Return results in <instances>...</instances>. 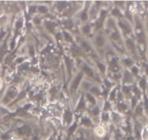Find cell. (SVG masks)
Instances as JSON below:
<instances>
[{
	"instance_id": "836d02e7",
	"label": "cell",
	"mask_w": 148,
	"mask_h": 140,
	"mask_svg": "<svg viewBox=\"0 0 148 140\" xmlns=\"http://www.w3.org/2000/svg\"><path fill=\"white\" fill-rule=\"evenodd\" d=\"M132 71H133V73H134L137 74V72H138V69H137L136 67H134V68H132Z\"/></svg>"
},
{
	"instance_id": "5b68a950",
	"label": "cell",
	"mask_w": 148,
	"mask_h": 140,
	"mask_svg": "<svg viewBox=\"0 0 148 140\" xmlns=\"http://www.w3.org/2000/svg\"><path fill=\"white\" fill-rule=\"evenodd\" d=\"M82 123L86 126H90L92 125L91 124L90 120L89 119H88V118H83L82 120Z\"/></svg>"
},
{
	"instance_id": "7c38bea8",
	"label": "cell",
	"mask_w": 148,
	"mask_h": 140,
	"mask_svg": "<svg viewBox=\"0 0 148 140\" xmlns=\"http://www.w3.org/2000/svg\"><path fill=\"white\" fill-rule=\"evenodd\" d=\"M88 100H89V101L90 102V103H92V104H95V98H94V97H92L91 94H88Z\"/></svg>"
},
{
	"instance_id": "8992f818",
	"label": "cell",
	"mask_w": 148,
	"mask_h": 140,
	"mask_svg": "<svg viewBox=\"0 0 148 140\" xmlns=\"http://www.w3.org/2000/svg\"><path fill=\"white\" fill-rule=\"evenodd\" d=\"M83 69H84V71H85V73H86L88 76H93V73H92V71L90 68H88V67L86 66V65H85L83 68Z\"/></svg>"
},
{
	"instance_id": "7dc6e473",
	"label": "cell",
	"mask_w": 148,
	"mask_h": 140,
	"mask_svg": "<svg viewBox=\"0 0 148 140\" xmlns=\"http://www.w3.org/2000/svg\"><path fill=\"white\" fill-rule=\"evenodd\" d=\"M77 140H82V139H77Z\"/></svg>"
},
{
	"instance_id": "f35d334b",
	"label": "cell",
	"mask_w": 148,
	"mask_h": 140,
	"mask_svg": "<svg viewBox=\"0 0 148 140\" xmlns=\"http://www.w3.org/2000/svg\"><path fill=\"white\" fill-rule=\"evenodd\" d=\"M135 104H136V99H133V102H132V106L133 107H134V105H135Z\"/></svg>"
},
{
	"instance_id": "30bf717a",
	"label": "cell",
	"mask_w": 148,
	"mask_h": 140,
	"mask_svg": "<svg viewBox=\"0 0 148 140\" xmlns=\"http://www.w3.org/2000/svg\"><path fill=\"white\" fill-rule=\"evenodd\" d=\"M66 66H67L68 71H69V73H70L71 68H72V65H71V62H70V60H69V59L66 58Z\"/></svg>"
},
{
	"instance_id": "ffe728a7",
	"label": "cell",
	"mask_w": 148,
	"mask_h": 140,
	"mask_svg": "<svg viewBox=\"0 0 148 140\" xmlns=\"http://www.w3.org/2000/svg\"><path fill=\"white\" fill-rule=\"evenodd\" d=\"M124 62H125V63L127 64V65H129V66H130V65H131L132 64V61L131 60H130V59L124 60Z\"/></svg>"
},
{
	"instance_id": "4316f807",
	"label": "cell",
	"mask_w": 148,
	"mask_h": 140,
	"mask_svg": "<svg viewBox=\"0 0 148 140\" xmlns=\"http://www.w3.org/2000/svg\"><path fill=\"white\" fill-rule=\"evenodd\" d=\"M9 135L8 134H4V135H2V136H1V139H4V140H7V139H9Z\"/></svg>"
},
{
	"instance_id": "5bb4252c",
	"label": "cell",
	"mask_w": 148,
	"mask_h": 140,
	"mask_svg": "<svg viewBox=\"0 0 148 140\" xmlns=\"http://www.w3.org/2000/svg\"><path fill=\"white\" fill-rule=\"evenodd\" d=\"M90 30V26H88V25H87V26H84L83 27L84 33H89Z\"/></svg>"
},
{
	"instance_id": "d6986e66",
	"label": "cell",
	"mask_w": 148,
	"mask_h": 140,
	"mask_svg": "<svg viewBox=\"0 0 148 140\" xmlns=\"http://www.w3.org/2000/svg\"><path fill=\"white\" fill-rule=\"evenodd\" d=\"M106 15V12L104 11V10H103L102 12H101V18H100V20H103V18L105 17Z\"/></svg>"
},
{
	"instance_id": "44dd1931",
	"label": "cell",
	"mask_w": 148,
	"mask_h": 140,
	"mask_svg": "<svg viewBox=\"0 0 148 140\" xmlns=\"http://www.w3.org/2000/svg\"><path fill=\"white\" fill-rule=\"evenodd\" d=\"M98 113H99V109H98V107H95L94 110H92V113H93L95 116H96V115L98 114Z\"/></svg>"
},
{
	"instance_id": "8fae6325",
	"label": "cell",
	"mask_w": 148,
	"mask_h": 140,
	"mask_svg": "<svg viewBox=\"0 0 148 140\" xmlns=\"http://www.w3.org/2000/svg\"><path fill=\"white\" fill-rule=\"evenodd\" d=\"M124 77H125V80H126V81H130V80L132 79L131 75H130V73L128 72V71H126L125 75H124Z\"/></svg>"
},
{
	"instance_id": "4fadbf2b",
	"label": "cell",
	"mask_w": 148,
	"mask_h": 140,
	"mask_svg": "<svg viewBox=\"0 0 148 140\" xmlns=\"http://www.w3.org/2000/svg\"><path fill=\"white\" fill-rule=\"evenodd\" d=\"M140 87L143 89H145L146 87V81L145 80V79L141 80V81H140Z\"/></svg>"
},
{
	"instance_id": "ab89813d",
	"label": "cell",
	"mask_w": 148,
	"mask_h": 140,
	"mask_svg": "<svg viewBox=\"0 0 148 140\" xmlns=\"http://www.w3.org/2000/svg\"><path fill=\"white\" fill-rule=\"evenodd\" d=\"M108 108H109V104H108V103H107L106 104V107H105V109H106H106H108Z\"/></svg>"
},
{
	"instance_id": "d6a6232c",
	"label": "cell",
	"mask_w": 148,
	"mask_h": 140,
	"mask_svg": "<svg viewBox=\"0 0 148 140\" xmlns=\"http://www.w3.org/2000/svg\"><path fill=\"white\" fill-rule=\"evenodd\" d=\"M137 113H138V114H140V115L142 114V108H141V107H138V108L137 109Z\"/></svg>"
},
{
	"instance_id": "7402d4cb",
	"label": "cell",
	"mask_w": 148,
	"mask_h": 140,
	"mask_svg": "<svg viewBox=\"0 0 148 140\" xmlns=\"http://www.w3.org/2000/svg\"><path fill=\"white\" fill-rule=\"evenodd\" d=\"M123 90H124V92H126V93H127V94H128V93L130 91V87H124V88H123Z\"/></svg>"
},
{
	"instance_id": "74e56055",
	"label": "cell",
	"mask_w": 148,
	"mask_h": 140,
	"mask_svg": "<svg viewBox=\"0 0 148 140\" xmlns=\"http://www.w3.org/2000/svg\"><path fill=\"white\" fill-rule=\"evenodd\" d=\"M34 22L36 23H37V24H38V23H40V20H39V19H38V18H35L34 19Z\"/></svg>"
},
{
	"instance_id": "e0dca14e",
	"label": "cell",
	"mask_w": 148,
	"mask_h": 140,
	"mask_svg": "<svg viewBox=\"0 0 148 140\" xmlns=\"http://www.w3.org/2000/svg\"><path fill=\"white\" fill-rule=\"evenodd\" d=\"M91 91H92V93H95V94H100V91L98 90V88H95V87H94V88L91 89L90 90Z\"/></svg>"
},
{
	"instance_id": "b9f144b4",
	"label": "cell",
	"mask_w": 148,
	"mask_h": 140,
	"mask_svg": "<svg viewBox=\"0 0 148 140\" xmlns=\"http://www.w3.org/2000/svg\"><path fill=\"white\" fill-rule=\"evenodd\" d=\"M23 58H19L18 59V60H17V62H21V61H23Z\"/></svg>"
},
{
	"instance_id": "ba28073f",
	"label": "cell",
	"mask_w": 148,
	"mask_h": 140,
	"mask_svg": "<svg viewBox=\"0 0 148 140\" xmlns=\"http://www.w3.org/2000/svg\"><path fill=\"white\" fill-rule=\"evenodd\" d=\"M84 107H85V102H84L83 97H82V99H81V100H80V102H79V105H78V107H77V110H79V109H82V108H83Z\"/></svg>"
},
{
	"instance_id": "52a82bcc",
	"label": "cell",
	"mask_w": 148,
	"mask_h": 140,
	"mask_svg": "<svg viewBox=\"0 0 148 140\" xmlns=\"http://www.w3.org/2000/svg\"><path fill=\"white\" fill-rule=\"evenodd\" d=\"M104 43V39L102 37V36H98L96 39V44L98 45V46H102Z\"/></svg>"
},
{
	"instance_id": "60d3db41",
	"label": "cell",
	"mask_w": 148,
	"mask_h": 140,
	"mask_svg": "<svg viewBox=\"0 0 148 140\" xmlns=\"http://www.w3.org/2000/svg\"><path fill=\"white\" fill-rule=\"evenodd\" d=\"M33 52H34V50H33V48H32V47H30V55H33Z\"/></svg>"
},
{
	"instance_id": "f6af8a7d",
	"label": "cell",
	"mask_w": 148,
	"mask_h": 140,
	"mask_svg": "<svg viewBox=\"0 0 148 140\" xmlns=\"http://www.w3.org/2000/svg\"><path fill=\"white\" fill-rule=\"evenodd\" d=\"M29 107H30V105H26V107H25V109H27V108H29Z\"/></svg>"
},
{
	"instance_id": "8d00e7d4",
	"label": "cell",
	"mask_w": 148,
	"mask_h": 140,
	"mask_svg": "<svg viewBox=\"0 0 148 140\" xmlns=\"http://www.w3.org/2000/svg\"><path fill=\"white\" fill-rule=\"evenodd\" d=\"M105 84L107 87H110V86H111V84H110L109 81H105Z\"/></svg>"
},
{
	"instance_id": "d590c367",
	"label": "cell",
	"mask_w": 148,
	"mask_h": 140,
	"mask_svg": "<svg viewBox=\"0 0 148 140\" xmlns=\"http://www.w3.org/2000/svg\"><path fill=\"white\" fill-rule=\"evenodd\" d=\"M115 97V91H113L112 94L111 95V100H114V98Z\"/></svg>"
},
{
	"instance_id": "7bdbcfd3",
	"label": "cell",
	"mask_w": 148,
	"mask_h": 140,
	"mask_svg": "<svg viewBox=\"0 0 148 140\" xmlns=\"http://www.w3.org/2000/svg\"><path fill=\"white\" fill-rule=\"evenodd\" d=\"M127 140H134V139L133 137H129Z\"/></svg>"
},
{
	"instance_id": "3957f363",
	"label": "cell",
	"mask_w": 148,
	"mask_h": 140,
	"mask_svg": "<svg viewBox=\"0 0 148 140\" xmlns=\"http://www.w3.org/2000/svg\"><path fill=\"white\" fill-rule=\"evenodd\" d=\"M16 93H17V91H16L14 89H11L9 90L6 97L5 98H4V102L5 101L6 103H7V100H9L10 98H13V97L16 95Z\"/></svg>"
},
{
	"instance_id": "2e32d148",
	"label": "cell",
	"mask_w": 148,
	"mask_h": 140,
	"mask_svg": "<svg viewBox=\"0 0 148 140\" xmlns=\"http://www.w3.org/2000/svg\"><path fill=\"white\" fill-rule=\"evenodd\" d=\"M98 68H100V70H101V71H102V72H105V70H106L105 66H104V65H103V64L99 63V62H98Z\"/></svg>"
},
{
	"instance_id": "7a4b0ae2",
	"label": "cell",
	"mask_w": 148,
	"mask_h": 140,
	"mask_svg": "<svg viewBox=\"0 0 148 140\" xmlns=\"http://www.w3.org/2000/svg\"><path fill=\"white\" fill-rule=\"evenodd\" d=\"M18 133L20 134H30V129L27 126H24L18 129Z\"/></svg>"
},
{
	"instance_id": "4dcf8cb0",
	"label": "cell",
	"mask_w": 148,
	"mask_h": 140,
	"mask_svg": "<svg viewBox=\"0 0 148 140\" xmlns=\"http://www.w3.org/2000/svg\"><path fill=\"white\" fill-rule=\"evenodd\" d=\"M118 70H119V67L117 66V65H113V71H117Z\"/></svg>"
},
{
	"instance_id": "9a60e30c",
	"label": "cell",
	"mask_w": 148,
	"mask_h": 140,
	"mask_svg": "<svg viewBox=\"0 0 148 140\" xmlns=\"http://www.w3.org/2000/svg\"><path fill=\"white\" fill-rule=\"evenodd\" d=\"M38 10L40 12H45L47 11V8L45 6H40L38 7Z\"/></svg>"
},
{
	"instance_id": "603a6c76",
	"label": "cell",
	"mask_w": 148,
	"mask_h": 140,
	"mask_svg": "<svg viewBox=\"0 0 148 140\" xmlns=\"http://www.w3.org/2000/svg\"><path fill=\"white\" fill-rule=\"evenodd\" d=\"M64 35H65V38H66V40H68V41H71V40H72V39H71L70 36H69V34H68L67 33L64 32Z\"/></svg>"
},
{
	"instance_id": "1f68e13d",
	"label": "cell",
	"mask_w": 148,
	"mask_h": 140,
	"mask_svg": "<svg viewBox=\"0 0 148 140\" xmlns=\"http://www.w3.org/2000/svg\"><path fill=\"white\" fill-rule=\"evenodd\" d=\"M66 3L64 2V1H62V2H60L59 3V7H62V8H64V7H65V5H66Z\"/></svg>"
},
{
	"instance_id": "9c48e42d",
	"label": "cell",
	"mask_w": 148,
	"mask_h": 140,
	"mask_svg": "<svg viewBox=\"0 0 148 140\" xmlns=\"http://www.w3.org/2000/svg\"><path fill=\"white\" fill-rule=\"evenodd\" d=\"M82 46H83L84 49H85L87 52H90L91 51L90 46L88 44L85 43V42H83V43H82Z\"/></svg>"
},
{
	"instance_id": "e575fe53",
	"label": "cell",
	"mask_w": 148,
	"mask_h": 140,
	"mask_svg": "<svg viewBox=\"0 0 148 140\" xmlns=\"http://www.w3.org/2000/svg\"><path fill=\"white\" fill-rule=\"evenodd\" d=\"M36 10V7H32L30 8V12H35Z\"/></svg>"
},
{
	"instance_id": "bcb514c9",
	"label": "cell",
	"mask_w": 148,
	"mask_h": 140,
	"mask_svg": "<svg viewBox=\"0 0 148 140\" xmlns=\"http://www.w3.org/2000/svg\"><path fill=\"white\" fill-rule=\"evenodd\" d=\"M49 140H54V138H53V137H51V139H49Z\"/></svg>"
},
{
	"instance_id": "cb8c5ba5",
	"label": "cell",
	"mask_w": 148,
	"mask_h": 140,
	"mask_svg": "<svg viewBox=\"0 0 148 140\" xmlns=\"http://www.w3.org/2000/svg\"><path fill=\"white\" fill-rule=\"evenodd\" d=\"M75 128H76V124H75V125H74V126H72V127H71L70 129H69V133L72 134V132H73V131H75Z\"/></svg>"
},
{
	"instance_id": "277c9868",
	"label": "cell",
	"mask_w": 148,
	"mask_h": 140,
	"mask_svg": "<svg viewBox=\"0 0 148 140\" xmlns=\"http://www.w3.org/2000/svg\"><path fill=\"white\" fill-rule=\"evenodd\" d=\"M64 119L67 123H70L72 121V113L69 111H66L64 115Z\"/></svg>"
},
{
	"instance_id": "ac0fdd59",
	"label": "cell",
	"mask_w": 148,
	"mask_h": 140,
	"mask_svg": "<svg viewBox=\"0 0 148 140\" xmlns=\"http://www.w3.org/2000/svg\"><path fill=\"white\" fill-rule=\"evenodd\" d=\"M102 119L103 121H107L108 119V113H103L102 115Z\"/></svg>"
},
{
	"instance_id": "d4e9b609",
	"label": "cell",
	"mask_w": 148,
	"mask_h": 140,
	"mask_svg": "<svg viewBox=\"0 0 148 140\" xmlns=\"http://www.w3.org/2000/svg\"><path fill=\"white\" fill-rule=\"evenodd\" d=\"M126 107H126V105H123V104L119 105V108L120 110H124Z\"/></svg>"
},
{
	"instance_id": "f546056e",
	"label": "cell",
	"mask_w": 148,
	"mask_h": 140,
	"mask_svg": "<svg viewBox=\"0 0 148 140\" xmlns=\"http://www.w3.org/2000/svg\"><path fill=\"white\" fill-rule=\"evenodd\" d=\"M82 20H87V15H86V13H85V12L82 13Z\"/></svg>"
},
{
	"instance_id": "f1b7e54d",
	"label": "cell",
	"mask_w": 148,
	"mask_h": 140,
	"mask_svg": "<svg viewBox=\"0 0 148 140\" xmlns=\"http://www.w3.org/2000/svg\"><path fill=\"white\" fill-rule=\"evenodd\" d=\"M119 13L120 12L116 10V9H115V10L113 11V15H119Z\"/></svg>"
},
{
	"instance_id": "484cf974",
	"label": "cell",
	"mask_w": 148,
	"mask_h": 140,
	"mask_svg": "<svg viewBox=\"0 0 148 140\" xmlns=\"http://www.w3.org/2000/svg\"><path fill=\"white\" fill-rule=\"evenodd\" d=\"M145 109L148 114V99L145 97Z\"/></svg>"
},
{
	"instance_id": "ee69618b",
	"label": "cell",
	"mask_w": 148,
	"mask_h": 140,
	"mask_svg": "<svg viewBox=\"0 0 148 140\" xmlns=\"http://www.w3.org/2000/svg\"><path fill=\"white\" fill-rule=\"evenodd\" d=\"M145 68L147 69V71L148 72V65H145Z\"/></svg>"
},
{
	"instance_id": "83f0119b",
	"label": "cell",
	"mask_w": 148,
	"mask_h": 140,
	"mask_svg": "<svg viewBox=\"0 0 148 140\" xmlns=\"http://www.w3.org/2000/svg\"><path fill=\"white\" fill-rule=\"evenodd\" d=\"M22 25H23V23H22V22H20V21L17 22V23H16V26H17V28H19L21 27Z\"/></svg>"
},
{
	"instance_id": "6da1fadb",
	"label": "cell",
	"mask_w": 148,
	"mask_h": 140,
	"mask_svg": "<svg viewBox=\"0 0 148 140\" xmlns=\"http://www.w3.org/2000/svg\"><path fill=\"white\" fill-rule=\"evenodd\" d=\"M82 73H80L77 75V76L75 78V80L73 81V83H72V91H75L76 89L77 88L78 85H79V82H80L81 79H82Z\"/></svg>"
}]
</instances>
